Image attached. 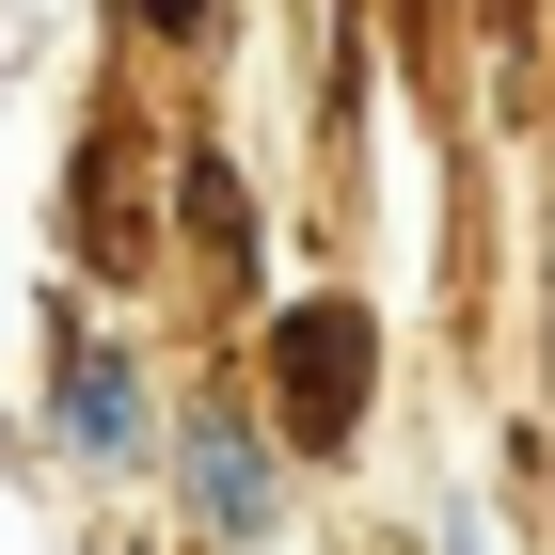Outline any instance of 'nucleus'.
<instances>
[{
  "instance_id": "obj_2",
  "label": "nucleus",
  "mask_w": 555,
  "mask_h": 555,
  "mask_svg": "<svg viewBox=\"0 0 555 555\" xmlns=\"http://www.w3.org/2000/svg\"><path fill=\"white\" fill-rule=\"evenodd\" d=\"M143 16H159V33H207V0H143Z\"/></svg>"
},
{
  "instance_id": "obj_1",
  "label": "nucleus",
  "mask_w": 555,
  "mask_h": 555,
  "mask_svg": "<svg viewBox=\"0 0 555 555\" xmlns=\"http://www.w3.org/2000/svg\"><path fill=\"white\" fill-rule=\"evenodd\" d=\"M270 382H286V444H301V461H334L349 428H365V382H382L365 301H286V318H270Z\"/></svg>"
}]
</instances>
